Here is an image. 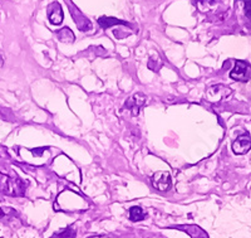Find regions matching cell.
Wrapping results in <instances>:
<instances>
[{"instance_id":"7","label":"cell","mask_w":251,"mask_h":238,"mask_svg":"<svg viewBox=\"0 0 251 238\" xmlns=\"http://www.w3.org/2000/svg\"><path fill=\"white\" fill-rule=\"evenodd\" d=\"M228 93H230V89L227 87L217 85V86H212L208 89V91L206 92V97H207L208 101H211V102H219L224 97H226Z\"/></svg>"},{"instance_id":"11","label":"cell","mask_w":251,"mask_h":238,"mask_svg":"<svg viewBox=\"0 0 251 238\" xmlns=\"http://www.w3.org/2000/svg\"><path fill=\"white\" fill-rule=\"evenodd\" d=\"M75 235H77V231H75V228L67 227L64 230L55 233V235L53 236V238H75Z\"/></svg>"},{"instance_id":"9","label":"cell","mask_w":251,"mask_h":238,"mask_svg":"<svg viewBox=\"0 0 251 238\" xmlns=\"http://www.w3.org/2000/svg\"><path fill=\"white\" fill-rule=\"evenodd\" d=\"M98 24H100L102 28L107 29L112 26H116V24H127L126 22L120 19H116V18H111V17H100L98 19Z\"/></svg>"},{"instance_id":"2","label":"cell","mask_w":251,"mask_h":238,"mask_svg":"<svg viewBox=\"0 0 251 238\" xmlns=\"http://www.w3.org/2000/svg\"><path fill=\"white\" fill-rule=\"evenodd\" d=\"M230 77L239 82H246L251 78V68L250 64L245 60H236L235 62V67L231 72H230Z\"/></svg>"},{"instance_id":"6","label":"cell","mask_w":251,"mask_h":238,"mask_svg":"<svg viewBox=\"0 0 251 238\" xmlns=\"http://www.w3.org/2000/svg\"><path fill=\"white\" fill-rule=\"evenodd\" d=\"M146 101H147L146 95L138 92V93H136V95H133L131 98L127 100V102H126V107L131 111L132 115L137 116L138 112H140V109L145 105Z\"/></svg>"},{"instance_id":"16","label":"cell","mask_w":251,"mask_h":238,"mask_svg":"<svg viewBox=\"0 0 251 238\" xmlns=\"http://www.w3.org/2000/svg\"><path fill=\"white\" fill-rule=\"evenodd\" d=\"M88 238H100V236H92V237H88Z\"/></svg>"},{"instance_id":"14","label":"cell","mask_w":251,"mask_h":238,"mask_svg":"<svg viewBox=\"0 0 251 238\" xmlns=\"http://www.w3.org/2000/svg\"><path fill=\"white\" fill-rule=\"evenodd\" d=\"M3 64H4V60H3V57H1V55H0V68L3 67Z\"/></svg>"},{"instance_id":"5","label":"cell","mask_w":251,"mask_h":238,"mask_svg":"<svg viewBox=\"0 0 251 238\" xmlns=\"http://www.w3.org/2000/svg\"><path fill=\"white\" fill-rule=\"evenodd\" d=\"M47 14H48V19L51 24H54V26L62 24L64 14H63L62 6H60V4L58 1L49 4L48 8H47Z\"/></svg>"},{"instance_id":"10","label":"cell","mask_w":251,"mask_h":238,"mask_svg":"<svg viewBox=\"0 0 251 238\" xmlns=\"http://www.w3.org/2000/svg\"><path fill=\"white\" fill-rule=\"evenodd\" d=\"M146 218V213L141 207H132L129 209V219L133 222H140Z\"/></svg>"},{"instance_id":"3","label":"cell","mask_w":251,"mask_h":238,"mask_svg":"<svg viewBox=\"0 0 251 238\" xmlns=\"http://www.w3.org/2000/svg\"><path fill=\"white\" fill-rule=\"evenodd\" d=\"M152 185L160 192H167L171 188V175L169 172H157L152 175Z\"/></svg>"},{"instance_id":"4","label":"cell","mask_w":251,"mask_h":238,"mask_svg":"<svg viewBox=\"0 0 251 238\" xmlns=\"http://www.w3.org/2000/svg\"><path fill=\"white\" fill-rule=\"evenodd\" d=\"M251 149V136L249 134H243L237 136L232 144V151L236 155H244Z\"/></svg>"},{"instance_id":"13","label":"cell","mask_w":251,"mask_h":238,"mask_svg":"<svg viewBox=\"0 0 251 238\" xmlns=\"http://www.w3.org/2000/svg\"><path fill=\"white\" fill-rule=\"evenodd\" d=\"M240 1H244V4H245V14L251 20V0H240Z\"/></svg>"},{"instance_id":"8","label":"cell","mask_w":251,"mask_h":238,"mask_svg":"<svg viewBox=\"0 0 251 238\" xmlns=\"http://www.w3.org/2000/svg\"><path fill=\"white\" fill-rule=\"evenodd\" d=\"M57 35H58V38H59L60 42H67V43H72V42L75 39V33L72 32L68 27H66V28H63V29H60V30H58Z\"/></svg>"},{"instance_id":"1","label":"cell","mask_w":251,"mask_h":238,"mask_svg":"<svg viewBox=\"0 0 251 238\" xmlns=\"http://www.w3.org/2000/svg\"><path fill=\"white\" fill-rule=\"evenodd\" d=\"M0 192L12 197H19L25 192V185L20 179L0 173Z\"/></svg>"},{"instance_id":"12","label":"cell","mask_w":251,"mask_h":238,"mask_svg":"<svg viewBox=\"0 0 251 238\" xmlns=\"http://www.w3.org/2000/svg\"><path fill=\"white\" fill-rule=\"evenodd\" d=\"M217 0H196V4L199 5V8L203 9V6H208V5H214L216 4Z\"/></svg>"},{"instance_id":"15","label":"cell","mask_w":251,"mask_h":238,"mask_svg":"<svg viewBox=\"0 0 251 238\" xmlns=\"http://www.w3.org/2000/svg\"><path fill=\"white\" fill-rule=\"evenodd\" d=\"M3 215H4V212H3V210H1V208H0V218H1Z\"/></svg>"}]
</instances>
